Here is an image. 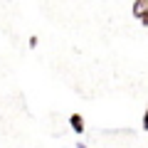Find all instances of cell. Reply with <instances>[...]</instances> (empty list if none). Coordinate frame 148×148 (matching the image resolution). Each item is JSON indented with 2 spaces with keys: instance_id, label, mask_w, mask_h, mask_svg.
Segmentation results:
<instances>
[{
  "instance_id": "4",
  "label": "cell",
  "mask_w": 148,
  "mask_h": 148,
  "mask_svg": "<svg viewBox=\"0 0 148 148\" xmlns=\"http://www.w3.org/2000/svg\"><path fill=\"white\" fill-rule=\"evenodd\" d=\"M37 42H40V40H37V35H32V37H30V47L35 49V47H37Z\"/></svg>"
},
{
  "instance_id": "2",
  "label": "cell",
  "mask_w": 148,
  "mask_h": 148,
  "mask_svg": "<svg viewBox=\"0 0 148 148\" xmlns=\"http://www.w3.org/2000/svg\"><path fill=\"white\" fill-rule=\"evenodd\" d=\"M69 126H72L74 133H84V119H82V114H72L69 116Z\"/></svg>"
},
{
  "instance_id": "3",
  "label": "cell",
  "mask_w": 148,
  "mask_h": 148,
  "mask_svg": "<svg viewBox=\"0 0 148 148\" xmlns=\"http://www.w3.org/2000/svg\"><path fill=\"white\" fill-rule=\"evenodd\" d=\"M141 126H143V131H148V109L143 111V123H141Z\"/></svg>"
},
{
  "instance_id": "5",
  "label": "cell",
  "mask_w": 148,
  "mask_h": 148,
  "mask_svg": "<svg viewBox=\"0 0 148 148\" xmlns=\"http://www.w3.org/2000/svg\"><path fill=\"white\" fill-rule=\"evenodd\" d=\"M77 148H86V146H84V143H77Z\"/></svg>"
},
{
  "instance_id": "1",
  "label": "cell",
  "mask_w": 148,
  "mask_h": 148,
  "mask_svg": "<svg viewBox=\"0 0 148 148\" xmlns=\"http://www.w3.org/2000/svg\"><path fill=\"white\" fill-rule=\"evenodd\" d=\"M133 17L143 27H148V0H133Z\"/></svg>"
}]
</instances>
